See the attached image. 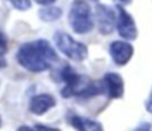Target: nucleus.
Segmentation results:
<instances>
[{
  "instance_id": "f8f14e48",
  "label": "nucleus",
  "mask_w": 152,
  "mask_h": 131,
  "mask_svg": "<svg viewBox=\"0 0 152 131\" xmlns=\"http://www.w3.org/2000/svg\"><path fill=\"white\" fill-rule=\"evenodd\" d=\"M7 1L19 11H26L31 7V0H7Z\"/></svg>"
},
{
  "instance_id": "2eb2a0df",
  "label": "nucleus",
  "mask_w": 152,
  "mask_h": 131,
  "mask_svg": "<svg viewBox=\"0 0 152 131\" xmlns=\"http://www.w3.org/2000/svg\"><path fill=\"white\" fill-rule=\"evenodd\" d=\"M133 131H152V126L148 123H141Z\"/></svg>"
},
{
  "instance_id": "a211bd4d",
  "label": "nucleus",
  "mask_w": 152,
  "mask_h": 131,
  "mask_svg": "<svg viewBox=\"0 0 152 131\" xmlns=\"http://www.w3.org/2000/svg\"><path fill=\"white\" fill-rule=\"evenodd\" d=\"M17 131H33V129L30 126H20Z\"/></svg>"
},
{
  "instance_id": "412c9836",
  "label": "nucleus",
  "mask_w": 152,
  "mask_h": 131,
  "mask_svg": "<svg viewBox=\"0 0 152 131\" xmlns=\"http://www.w3.org/2000/svg\"><path fill=\"white\" fill-rule=\"evenodd\" d=\"M91 1H97V0H91Z\"/></svg>"
},
{
  "instance_id": "f3484780",
  "label": "nucleus",
  "mask_w": 152,
  "mask_h": 131,
  "mask_svg": "<svg viewBox=\"0 0 152 131\" xmlns=\"http://www.w3.org/2000/svg\"><path fill=\"white\" fill-rule=\"evenodd\" d=\"M37 4H39V5H43V6H50V5H52L56 0H34Z\"/></svg>"
},
{
  "instance_id": "dca6fc26",
  "label": "nucleus",
  "mask_w": 152,
  "mask_h": 131,
  "mask_svg": "<svg viewBox=\"0 0 152 131\" xmlns=\"http://www.w3.org/2000/svg\"><path fill=\"white\" fill-rule=\"evenodd\" d=\"M145 107H146V110H147L150 113H152V91H151V93H150V95H148V98H147V100H146Z\"/></svg>"
},
{
  "instance_id": "6ab92c4d",
  "label": "nucleus",
  "mask_w": 152,
  "mask_h": 131,
  "mask_svg": "<svg viewBox=\"0 0 152 131\" xmlns=\"http://www.w3.org/2000/svg\"><path fill=\"white\" fill-rule=\"evenodd\" d=\"M115 1H118V2L121 4V5H129L133 0H115Z\"/></svg>"
},
{
  "instance_id": "f257e3e1",
  "label": "nucleus",
  "mask_w": 152,
  "mask_h": 131,
  "mask_svg": "<svg viewBox=\"0 0 152 131\" xmlns=\"http://www.w3.org/2000/svg\"><path fill=\"white\" fill-rule=\"evenodd\" d=\"M19 64L32 73H42L50 69L58 60L55 49L45 39H37L23 44L18 52Z\"/></svg>"
},
{
  "instance_id": "39448f33",
  "label": "nucleus",
  "mask_w": 152,
  "mask_h": 131,
  "mask_svg": "<svg viewBox=\"0 0 152 131\" xmlns=\"http://www.w3.org/2000/svg\"><path fill=\"white\" fill-rule=\"evenodd\" d=\"M94 23L100 33H112L116 25V11L108 5L99 4L94 11Z\"/></svg>"
},
{
  "instance_id": "9b49d317",
  "label": "nucleus",
  "mask_w": 152,
  "mask_h": 131,
  "mask_svg": "<svg viewBox=\"0 0 152 131\" xmlns=\"http://www.w3.org/2000/svg\"><path fill=\"white\" fill-rule=\"evenodd\" d=\"M38 14H39V18L44 21H55L61 18L62 10L56 6H46L40 8Z\"/></svg>"
},
{
  "instance_id": "f03ea898",
  "label": "nucleus",
  "mask_w": 152,
  "mask_h": 131,
  "mask_svg": "<svg viewBox=\"0 0 152 131\" xmlns=\"http://www.w3.org/2000/svg\"><path fill=\"white\" fill-rule=\"evenodd\" d=\"M59 75L62 81L64 82V87L61 91L62 96L64 98H70V96L89 98L102 94L100 81L99 82L91 81L86 75L78 74L69 64L64 66L61 69Z\"/></svg>"
},
{
  "instance_id": "0eeeda50",
  "label": "nucleus",
  "mask_w": 152,
  "mask_h": 131,
  "mask_svg": "<svg viewBox=\"0 0 152 131\" xmlns=\"http://www.w3.org/2000/svg\"><path fill=\"white\" fill-rule=\"evenodd\" d=\"M102 94L107 95L110 99H119L124 95L125 92V82L120 74L118 73H106L103 77L100 80Z\"/></svg>"
},
{
  "instance_id": "6e6552de",
  "label": "nucleus",
  "mask_w": 152,
  "mask_h": 131,
  "mask_svg": "<svg viewBox=\"0 0 152 131\" xmlns=\"http://www.w3.org/2000/svg\"><path fill=\"white\" fill-rule=\"evenodd\" d=\"M133 52L134 49L127 40H114L109 45V55L116 66L127 64L131 61Z\"/></svg>"
},
{
  "instance_id": "4be33fe9",
  "label": "nucleus",
  "mask_w": 152,
  "mask_h": 131,
  "mask_svg": "<svg viewBox=\"0 0 152 131\" xmlns=\"http://www.w3.org/2000/svg\"><path fill=\"white\" fill-rule=\"evenodd\" d=\"M0 125H1V119H0Z\"/></svg>"
},
{
  "instance_id": "423d86ee",
  "label": "nucleus",
  "mask_w": 152,
  "mask_h": 131,
  "mask_svg": "<svg viewBox=\"0 0 152 131\" xmlns=\"http://www.w3.org/2000/svg\"><path fill=\"white\" fill-rule=\"evenodd\" d=\"M116 30L124 40H134L138 37V29L133 17L121 5H116Z\"/></svg>"
},
{
  "instance_id": "7ed1b4c3",
  "label": "nucleus",
  "mask_w": 152,
  "mask_h": 131,
  "mask_svg": "<svg viewBox=\"0 0 152 131\" xmlns=\"http://www.w3.org/2000/svg\"><path fill=\"white\" fill-rule=\"evenodd\" d=\"M68 21L77 35L90 32L94 27V14L90 6L84 0H74L68 13Z\"/></svg>"
},
{
  "instance_id": "4468645a",
  "label": "nucleus",
  "mask_w": 152,
  "mask_h": 131,
  "mask_svg": "<svg viewBox=\"0 0 152 131\" xmlns=\"http://www.w3.org/2000/svg\"><path fill=\"white\" fill-rule=\"evenodd\" d=\"M32 129H33V131H61V130H59V129H57V127L46 126V125H40V124L34 125Z\"/></svg>"
},
{
  "instance_id": "ddd939ff",
  "label": "nucleus",
  "mask_w": 152,
  "mask_h": 131,
  "mask_svg": "<svg viewBox=\"0 0 152 131\" xmlns=\"http://www.w3.org/2000/svg\"><path fill=\"white\" fill-rule=\"evenodd\" d=\"M6 51H7V40H6L5 35L0 31V55L4 56Z\"/></svg>"
},
{
  "instance_id": "1a4fd4ad",
  "label": "nucleus",
  "mask_w": 152,
  "mask_h": 131,
  "mask_svg": "<svg viewBox=\"0 0 152 131\" xmlns=\"http://www.w3.org/2000/svg\"><path fill=\"white\" fill-rule=\"evenodd\" d=\"M55 105H56V100L52 95L46 94V93H42L38 95H34L30 100L28 108L33 114L42 116L45 112L50 111Z\"/></svg>"
},
{
  "instance_id": "20e7f679",
  "label": "nucleus",
  "mask_w": 152,
  "mask_h": 131,
  "mask_svg": "<svg viewBox=\"0 0 152 131\" xmlns=\"http://www.w3.org/2000/svg\"><path fill=\"white\" fill-rule=\"evenodd\" d=\"M55 44L57 49L65 55L68 58L75 61V62H81L87 58L88 56V48L86 44L74 39L69 33L58 31L53 36Z\"/></svg>"
},
{
  "instance_id": "aec40b11",
  "label": "nucleus",
  "mask_w": 152,
  "mask_h": 131,
  "mask_svg": "<svg viewBox=\"0 0 152 131\" xmlns=\"http://www.w3.org/2000/svg\"><path fill=\"white\" fill-rule=\"evenodd\" d=\"M5 66H6V60L4 58V56L0 55V68H2V67H5Z\"/></svg>"
},
{
  "instance_id": "9d476101",
  "label": "nucleus",
  "mask_w": 152,
  "mask_h": 131,
  "mask_svg": "<svg viewBox=\"0 0 152 131\" xmlns=\"http://www.w3.org/2000/svg\"><path fill=\"white\" fill-rule=\"evenodd\" d=\"M69 123L76 131H103V126L101 125V123L83 116H70Z\"/></svg>"
}]
</instances>
